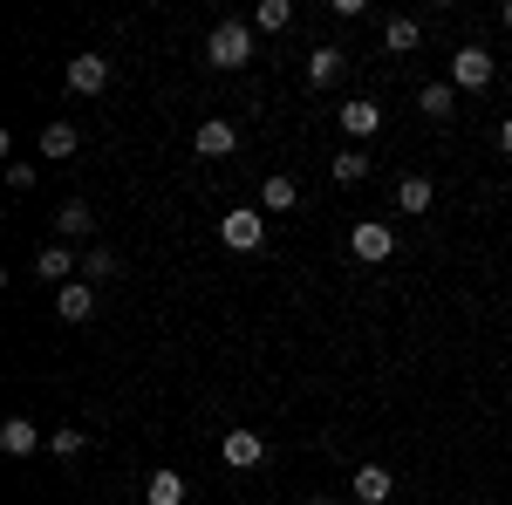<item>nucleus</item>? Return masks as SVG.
Masks as SVG:
<instances>
[{
  "instance_id": "1",
  "label": "nucleus",
  "mask_w": 512,
  "mask_h": 505,
  "mask_svg": "<svg viewBox=\"0 0 512 505\" xmlns=\"http://www.w3.org/2000/svg\"><path fill=\"white\" fill-rule=\"evenodd\" d=\"M205 62H212V69H246V62H253V28H246V21H219V28L205 35Z\"/></svg>"
},
{
  "instance_id": "2",
  "label": "nucleus",
  "mask_w": 512,
  "mask_h": 505,
  "mask_svg": "<svg viewBox=\"0 0 512 505\" xmlns=\"http://www.w3.org/2000/svg\"><path fill=\"white\" fill-rule=\"evenodd\" d=\"M219 239H226L233 253H260V246H267V219H260L253 205H239V212L219 219Z\"/></svg>"
},
{
  "instance_id": "3",
  "label": "nucleus",
  "mask_w": 512,
  "mask_h": 505,
  "mask_svg": "<svg viewBox=\"0 0 512 505\" xmlns=\"http://www.w3.org/2000/svg\"><path fill=\"white\" fill-rule=\"evenodd\" d=\"M349 246H355V260H369V267H383V260L396 253V233L383 226V219H355Z\"/></svg>"
},
{
  "instance_id": "4",
  "label": "nucleus",
  "mask_w": 512,
  "mask_h": 505,
  "mask_svg": "<svg viewBox=\"0 0 512 505\" xmlns=\"http://www.w3.org/2000/svg\"><path fill=\"white\" fill-rule=\"evenodd\" d=\"M499 76V62H492V55H485V48H458V55H451V89H485V82Z\"/></svg>"
},
{
  "instance_id": "5",
  "label": "nucleus",
  "mask_w": 512,
  "mask_h": 505,
  "mask_svg": "<svg viewBox=\"0 0 512 505\" xmlns=\"http://www.w3.org/2000/svg\"><path fill=\"white\" fill-rule=\"evenodd\" d=\"M219 451H226V465H233V471H260V465H267V437H253V430H226Z\"/></svg>"
},
{
  "instance_id": "6",
  "label": "nucleus",
  "mask_w": 512,
  "mask_h": 505,
  "mask_svg": "<svg viewBox=\"0 0 512 505\" xmlns=\"http://www.w3.org/2000/svg\"><path fill=\"white\" fill-rule=\"evenodd\" d=\"M192 144H198V157H233V151H239V130H233L226 117H205Z\"/></svg>"
},
{
  "instance_id": "7",
  "label": "nucleus",
  "mask_w": 512,
  "mask_h": 505,
  "mask_svg": "<svg viewBox=\"0 0 512 505\" xmlns=\"http://www.w3.org/2000/svg\"><path fill=\"white\" fill-rule=\"evenodd\" d=\"M349 492H355L362 505H390V499H396V478H390L383 465H362V471H355V485H349Z\"/></svg>"
},
{
  "instance_id": "8",
  "label": "nucleus",
  "mask_w": 512,
  "mask_h": 505,
  "mask_svg": "<svg viewBox=\"0 0 512 505\" xmlns=\"http://www.w3.org/2000/svg\"><path fill=\"white\" fill-rule=\"evenodd\" d=\"M0 451H7V458H35V451H41V430L28 424V417H7V424H0Z\"/></svg>"
},
{
  "instance_id": "9",
  "label": "nucleus",
  "mask_w": 512,
  "mask_h": 505,
  "mask_svg": "<svg viewBox=\"0 0 512 505\" xmlns=\"http://www.w3.org/2000/svg\"><path fill=\"white\" fill-rule=\"evenodd\" d=\"M103 82H110V62H103V55H76V62H69V89H76V96H96Z\"/></svg>"
},
{
  "instance_id": "10",
  "label": "nucleus",
  "mask_w": 512,
  "mask_h": 505,
  "mask_svg": "<svg viewBox=\"0 0 512 505\" xmlns=\"http://www.w3.org/2000/svg\"><path fill=\"white\" fill-rule=\"evenodd\" d=\"M342 130H349V137H376V130H383V110H376L369 96H355V103H342Z\"/></svg>"
},
{
  "instance_id": "11",
  "label": "nucleus",
  "mask_w": 512,
  "mask_h": 505,
  "mask_svg": "<svg viewBox=\"0 0 512 505\" xmlns=\"http://www.w3.org/2000/svg\"><path fill=\"white\" fill-rule=\"evenodd\" d=\"M396 205H403V212H431V205H437V185L424 178V171H410V178L396 185Z\"/></svg>"
},
{
  "instance_id": "12",
  "label": "nucleus",
  "mask_w": 512,
  "mask_h": 505,
  "mask_svg": "<svg viewBox=\"0 0 512 505\" xmlns=\"http://www.w3.org/2000/svg\"><path fill=\"white\" fill-rule=\"evenodd\" d=\"M417 41H424V21H410V14H396V21H383V48H390V55H410Z\"/></svg>"
},
{
  "instance_id": "13",
  "label": "nucleus",
  "mask_w": 512,
  "mask_h": 505,
  "mask_svg": "<svg viewBox=\"0 0 512 505\" xmlns=\"http://www.w3.org/2000/svg\"><path fill=\"white\" fill-rule=\"evenodd\" d=\"M55 308H62V321H89V314H96V287H89V280H69Z\"/></svg>"
},
{
  "instance_id": "14",
  "label": "nucleus",
  "mask_w": 512,
  "mask_h": 505,
  "mask_svg": "<svg viewBox=\"0 0 512 505\" xmlns=\"http://www.w3.org/2000/svg\"><path fill=\"white\" fill-rule=\"evenodd\" d=\"M89 226H96V212H89L82 198H69V205L55 212V233H62V239H82V233H89Z\"/></svg>"
},
{
  "instance_id": "15",
  "label": "nucleus",
  "mask_w": 512,
  "mask_h": 505,
  "mask_svg": "<svg viewBox=\"0 0 512 505\" xmlns=\"http://www.w3.org/2000/svg\"><path fill=\"white\" fill-rule=\"evenodd\" d=\"M35 273H41V280H62V273H82V267H76V253H69V246H41Z\"/></svg>"
},
{
  "instance_id": "16",
  "label": "nucleus",
  "mask_w": 512,
  "mask_h": 505,
  "mask_svg": "<svg viewBox=\"0 0 512 505\" xmlns=\"http://www.w3.org/2000/svg\"><path fill=\"white\" fill-rule=\"evenodd\" d=\"M151 505H185V478L164 465V471H151V492H144Z\"/></svg>"
},
{
  "instance_id": "17",
  "label": "nucleus",
  "mask_w": 512,
  "mask_h": 505,
  "mask_svg": "<svg viewBox=\"0 0 512 505\" xmlns=\"http://www.w3.org/2000/svg\"><path fill=\"white\" fill-rule=\"evenodd\" d=\"M294 198H301V185H294V178H287V171H274V178H267V185H260V205H267V212H287V205H294Z\"/></svg>"
},
{
  "instance_id": "18",
  "label": "nucleus",
  "mask_w": 512,
  "mask_h": 505,
  "mask_svg": "<svg viewBox=\"0 0 512 505\" xmlns=\"http://www.w3.org/2000/svg\"><path fill=\"white\" fill-rule=\"evenodd\" d=\"M335 76H342V48H315V55H308V82H315V89H328Z\"/></svg>"
},
{
  "instance_id": "19",
  "label": "nucleus",
  "mask_w": 512,
  "mask_h": 505,
  "mask_svg": "<svg viewBox=\"0 0 512 505\" xmlns=\"http://www.w3.org/2000/svg\"><path fill=\"white\" fill-rule=\"evenodd\" d=\"M76 151V123H48L41 130V157H69Z\"/></svg>"
},
{
  "instance_id": "20",
  "label": "nucleus",
  "mask_w": 512,
  "mask_h": 505,
  "mask_svg": "<svg viewBox=\"0 0 512 505\" xmlns=\"http://www.w3.org/2000/svg\"><path fill=\"white\" fill-rule=\"evenodd\" d=\"M417 110H424V117H451V82H424Z\"/></svg>"
},
{
  "instance_id": "21",
  "label": "nucleus",
  "mask_w": 512,
  "mask_h": 505,
  "mask_svg": "<svg viewBox=\"0 0 512 505\" xmlns=\"http://www.w3.org/2000/svg\"><path fill=\"white\" fill-rule=\"evenodd\" d=\"M110 273H117V253H103V246H89V253H82V280H89V287H96V280H110Z\"/></svg>"
},
{
  "instance_id": "22",
  "label": "nucleus",
  "mask_w": 512,
  "mask_h": 505,
  "mask_svg": "<svg viewBox=\"0 0 512 505\" xmlns=\"http://www.w3.org/2000/svg\"><path fill=\"white\" fill-rule=\"evenodd\" d=\"M287 21H294V7H287V0H260V35H280Z\"/></svg>"
},
{
  "instance_id": "23",
  "label": "nucleus",
  "mask_w": 512,
  "mask_h": 505,
  "mask_svg": "<svg viewBox=\"0 0 512 505\" xmlns=\"http://www.w3.org/2000/svg\"><path fill=\"white\" fill-rule=\"evenodd\" d=\"M335 178H342V185H362V178H369V157H362V151H342V157H335Z\"/></svg>"
},
{
  "instance_id": "24",
  "label": "nucleus",
  "mask_w": 512,
  "mask_h": 505,
  "mask_svg": "<svg viewBox=\"0 0 512 505\" xmlns=\"http://www.w3.org/2000/svg\"><path fill=\"white\" fill-rule=\"evenodd\" d=\"M82 444H89V437H82V430H55V437H48V451H55V458H76Z\"/></svg>"
},
{
  "instance_id": "25",
  "label": "nucleus",
  "mask_w": 512,
  "mask_h": 505,
  "mask_svg": "<svg viewBox=\"0 0 512 505\" xmlns=\"http://www.w3.org/2000/svg\"><path fill=\"white\" fill-rule=\"evenodd\" d=\"M499 144H506V151H512V117H506V123H499Z\"/></svg>"
},
{
  "instance_id": "26",
  "label": "nucleus",
  "mask_w": 512,
  "mask_h": 505,
  "mask_svg": "<svg viewBox=\"0 0 512 505\" xmlns=\"http://www.w3.org/2000/svg\"><path fill=\"white\" fill-rule=\"evenodd\" d=\"M506 28H512V0H506Z\"/></svg>"
},
{
  "instance_id": "27",
  "label": "nucleus",
  "mask_w": 512,
  "mask_h": 505,
  "mask_svg": "<svg viewBox=\"0 0 512 505\" xmlns=\"http://www.w3.org/2000/svg\"><path fill=\"white\" fill-rule=\"evenodd\" d=\"M321 505H342V499H321Z\"/></svg>"
}]
</instances>
